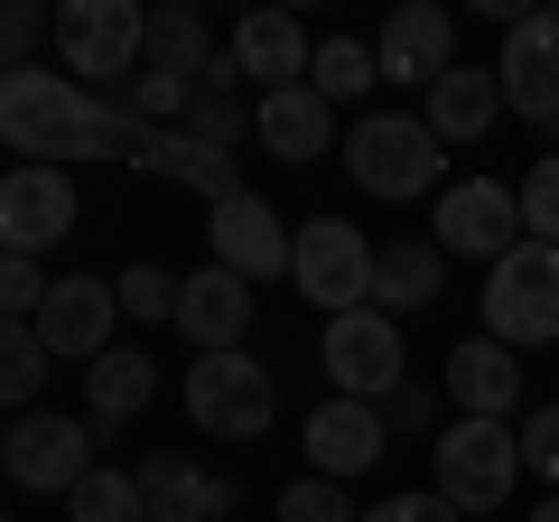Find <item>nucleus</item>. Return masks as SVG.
Instances as JSON below:
<instances>
[{"label": "nucleus", "instance_id": "obj_1", "mask_svg": "<svg viewBox=\"0 0 559 522\" xmlns=\"http://www.w3.org/2000/svg\"><path fill=\"white\" fill-rule=\"evenodd\" d=\"M0 141L28 150V168H66V159H131L140 121H121L103 94H84L75 75H0Z\"/></svg>", "mask_w": 559, "mask_h": 522}, {"label": "nucleus", "instance_id": "obj_2", "mask_svg": "<svg viewBox=\"0 0 559 522\" xmlns=\"http://www.w3.org/2000/svg\"><path fill=\"white\" fill-rule=\"evenodd\" d=\"M345 178L364 187V197H439L448 187V150L439 131L419 112H364L355 131H345Z\"/></svg>", "mask_w": 559, "mask_h": 522}, {"label": "nucleus", "instance_id": "obj_3", "mask_svg": "<svg viewBox=\"0 0 559 522\" xmlns=\"http://www.w3.org/2000/svg\"><path fill=\"white\" fill-rule=\"evenodd\" d=\"M57 57H66V75H94V94H121L140 75V57H150V10L140 0H66Z\"/></svg>", "mask_w": 559, "mask_h": 522}, {"label": "nucleus", "instance_id": "obj_4", "mask_svg": "<svg viewBox=\"0 0 559 522\" xmlns=\"http://www.w3.org/2000/svg\"><path fill=\"white\" fill-rule=\"evenodd\" d=\"M429 458H439V495L457 513H495L522 485V429L513 420H448L429 439Z\"/></svg>", "mask_w": 559, "mask_h": 522}, {"label": "nucleus", "instance_id": "obj_5", "mask_svg": "<svg viewBox=\"0 0 559 522\" xmlns=\"http://www.w3.org/2000/svg\"><path fill=\"white\" fill-rule=\"evenodd\" d=\"M485 336L513 345V355L559 336V242H513L485 271Z\"/></svg>", "mask_w": 559, "mask_h": 522}, {"label": "nucleus", "instance_id": "obj_6", "mask_svg": "<svg viewBox=\"0 0 559 522\" xmlns=\"http://www.w3.org/2000/svg\"><path fill=\"white\" fill-rule=\"evenodd\" d=\"M187 420H197L205 439L252 448L261 429L280 420V382L261 373L252 355H197V364H187Z\"/></svg>", "mask_w": 559, "mask_h": 522}, {"label": "nucleus", "instance_id": "obj_7", "mask_svg": "<svg viewBox=\"0 0 559 522\" xmlns=\"http://www.w3.org/2000/svg\"><path fill=\"white\" fill-rule=\"evenodd\" d=\"M289 281H299V299H318L326 318L373 308V242H364L345 215H308L299 242H289Z\"/></svg>", "mask_w": 559, "mask_h": 522}, {"label": "nucleus", "instance_id": "obj_8", "mask_svg": "<svg viewBox=\"0 0 559 522\" xmlns=\"http://www.w3.org/2000/svg\"><path fill=\"white\" fill-rule=\"evenodd\" d=\"M429 224H439L429 242H439L448 261H485V271H495L513 242H532V234H522V205H513V187H503V178H448L439 205H429Z\"/></svg>", "mask_w": 559, "mask_h": 522}, {"label": "nucleus", "instance_id": "obj_9", "mask_svg": "<svg viewBox=\"0 0 559 522\" xmlns=\"http://www.w3.org/2000/svg\"><path fill=\"white\" fill-rule=\"evenodd\" d=\"M318 355H326V373H336V392L345 402H392L401 382H411V355H401V327L382 318V308H345V318H326V336H318Z\"/></svg>", "mask_w": 559, "mask_h": 522}, {"label": "nucleus", "instance_id": "obj_10", "mask_svg": "<svg viewBox=\"0 0 559 522\" xmlns=\"http://www.w3.org/2000/svg\"><path fill=\"white\" fill-rule=\"evenodd\" d=\"M0 466L20 476V495H75L94 476V420L66 411H20V429L0 439Z\"/></svg>", "mask_w": 559, "mask_h": 522}, {"label": "nucleus", "instance_id": "obj_11", "mask_svg": "<svg viewBox=\"0 0 559 522\" xmlns=\"http://www.w3.org/2000/svg\"><path fill=\"white\" fill-rule=\"evenodd\" d=\"M75 234V178L66 168H10L0 178V252H28V261H47L57 242Z\"/></svg>", "mask_w": 559, "mask_h": 522}, {"label": "nucleus", "instance_id": "obj_12", "mask_svg": "<svg viewBox=\"0 0 559 522\" xmlns=\"http://www.w3.org/2000/svg\"><path fill=\"white\" fill-rule=\"evenodd\" d=\"M205 234H215V261L224 271H234V281H289V224L271 215V205L252 197V187H242V197H224V205H205Z\"/></svg>", "mask_w": 559, "mask_h": 522}, {"label": "nucleus", "instance_id": "obj_13", "mask_svg": "<svg viewBox=\"0 0 559 522\" xmlns=\"http://www.w3.org/2000/svg\"><path fill=\"white\" fill-rule=\"evenodd\" d=\"M112 318H121V299H112V281H94V271H84V281H57L38 299V345L47 355H66V364H94V355H112Z\"/></svg>", "mask_w": 559, "mask_h": 522}, {"label": "nucleus", "instance_id": "obj_14", "mask_svg": "<svg viewBox=\"0 0 559 522\" xmlns=\"http://www.w3.org/2000/svg\"><path fill=\"white\" fill-rule=\"evenodd\" d=\"M457 66V20H448L439 0H411V10H392L382 20V38H373V75H392V84H429Z\"/></svg>", "mask_w": 559, "mask_h": 522}, {"label": "nucleus", "instance_id": "obj_15", "mask_svg": "<svg viewBox=\"0 0 559 522\" xmlns=\"http://www.w3.org/2000/svg\"><path fill=\"white\" fill-rule=\"evenodd\" d=\"M224 57H234V75H242V84H261V94H289V84H308L318 47H308L299 10H252V20H234Z\"/></svg>", "mask_w": 559, "mask_h": 522}, {"label": "nucleus", "instance_id": "obj_16", "mask_svg": "<svg viewBox=\"0 0 559 522\" xmlns=\"http://www.w3.org/2000/svg\"><path fill=\"white\" fill-rule=\"evenodd\" d=\"M495 84H503V103H513V112L559 121V10H532V20L503 28Z\"/></svg>", "mask_w": 559, "mask_h": 522}, {"label": "nucleus", "instance_id": "obj_17", "mask_svg": "<svg viewBox=\"0 0 559 522\" xmlns=\"http://www.w3.org/2000/svg\"><path fill=\"white\" fill-rule=\"evenodd\" d=\"M382 448H392V429H382V411L373 402H318L308 411V476H326V485H345V476H364V466H382Z\"/></svg>", "mask_w": 559, "mask_h": 522}, {"label": "nucleus", "instance_id": "obj_18", "mask_svg": "<svg viewBox=\"0 0 559 522\" xmlns=\"http://www.w3.org/2000/svg\"><path fill=\"white\" fill-rule=\"evenodd\" d=\"M448 402H457V420H513L522 411V355L495 336H457L448 345Z\"/></svg>", "mask_w": 559, "mask_h": 522}, {"label": "nucleus", "instance_id": "obj_19", "mask_svg": "<svg viewBox=\"0 0 559 522\" xmlns=\"http://www.w3.org/2000/svg\"><path fill=\"white\" fill-rule=\"evenodd\" d=\"M140 476V503H150V522H234V503H242V485L234 476H205V466H187V458H140L131 466Z\"/></svg>", "mask_w": 559, "mask_h": 522}, {"label": "nucleus", "instance_id": "obj_20", "mask_svg": "<svg viewBox=\"0 0 559 522\" xmlns=\"http://www.w3.org/2000/svg\"><path fill=\"white\" fill-rule=\"evenodd\" d=\"M242 327H252V281H234L224 261L178 289V336L197 355H242Z\"/></svg>", "mask_w": 559, "mask_h": 522}, {"label": "nucleus", "instance_id": "obj_21", "mask_svg": "<svg viewBox=\"0 0 559 522\" xmlns=\"http://www.w3.org/2000/svg\"><path fill=\"white\" fill-rule=\"evenodd\" d=\"M252 141L271 159L308 168L318 150H336V103H318V84H289V94H261L252 103Z\"/></svg>", "mask_w": 559, "mask_h": 522}, {"label": "nucleus", "instance_id": "obj_22", "mask_svg": "<svg viewBox=\"0 0 559 522\" xmlns=\"http://www.w3.org/2000/svg\"><path fill=\"white\" fill-rule=\"evenodd\" d=\"M448 299V252L439 242H419V234H401V242H382L373 252V308L382 318H419V308H439Z\"/></svg>", "mask_w": 559, "mask_h": 522}, {"label": "nucleus", "instance_id": "obj_23", "mask_svg": "<svg viewBox=\"0 0 559 522\" xmlns=\"http://www.w3.org/2000/svg\"><path fill=\"white\" fill-rule=\"evenodd\" d=\"M131 168H150V178H178V187H197L205 205H224V197H242V178H234V150H215V141H197V131H140V150H131Z\"/></svg>", "mask_w": 559, "mask_h": 522}, {"label": "nucleus", "instance_id": "obj_24", "mask_svg": "<svg viewBox=\"0 0 559 522\" xmlns=\"http://www.w3.org/2000/svg\"><path fill=\"white\" fill-rule=\"evenodd\" d=\"M150 402H159V364L140 355V345H112V355H94V364H84V420H94V429L140 420Z\"/></svg>", "mask_w": 559, "mask_h": 522}, {"label": "nucleus", "instance_id": "obj_25", "mask_svg": "<svg viewBox=\"0 0 559 522\" xmlns=\"http://www.w3.org/2000/svg\"><path fill=\"white\" fill-rule=\"evenodd\" d=\"M503 112V84H495V66H448L439 84H429V131H439V150H457V141H485V121Z\"/></svg>", "mask_w": 559, "mask_h": 522}, {"label": "nucleus", "instance_id": "obj_26", "mask_svg": "<svg viewBox=\"0 0 559 522\" xmlns=\"http://www.w3.org/2000/svg\"><path fill=\"white\" fill-rule=\"evenodd\" d=\"M205 66H215V38H205V20L197 10H150V75H178V84H197Z\"/></svg>", "mask_w": 559, "mask_h": 522}, {"label": "nucleus", "instance_id": "obj_27", "mask_svg": "<svg viewBox=\"0 0 559 522\" xmlns=\"http://www.w3.org/2000/svg\"><path fill=\"white\" fill-rule=\"evenodd\" d=\"M178 131H197V141H215V150L242 141V75H234V57H215V66L197 75V103H187Z\"/></svg>", "mask_w": 559, "mask_h": 522}, {"label": "nucleus", "instance_id": "obj_28", "mask_svg": "<svg viewBox=\"0 0 559 522\" xmlns=\"http://www.w3.org/2000/svg\"><path fill=\"white\" fill-rule=\"evenodd\" d=\"M308 84H318V103H364V94H373V47H364V38H326L318 47V66H308Z\"/></svg>", "mask_w": 559, "mask_h": 522}, {"label": "nucleus", "instance_id": "obj_29", "mask_svg": "<svg viewBox=\"0 0 559 522\" xmlns=\"http://www.w3.org/2000/svg\"><path fill=\"white\" fill-rule=\"evenodd\" d=\"M66 522H150V503H140V476H121V466H94V476L66 495Z\"/></svg>", "mask_w": 559, "mask_h": 522}, {"label": "nucleus", "instance_id": "obj_30", "mask_svg": "<svg viewBox=\"0 0 559 522\" xmlns=\"http://www.w3.org/2000/svg\"><path fill=\"white\" fill-rule=\"evenodd\" d=\"M38 382H47V345H38V327L0 318V411H20Z\"/></svg>", "mask_w": 559, "mask_h": 522}, {"label": "nucleus", "instance_id": "obj_31", "mask_svg": "<svg viewBox=\"0 0 559 522\" xmlns=\"http://www.w3.org/2000/svg\"><path fill=\"white\" fill-rule=\"evenodd\" d=\"M178 289H187V281H168L159 261H131V271H121V281H112V299H121V318L159 327V318H178Z\"/></svg>", "mask_w": 559, "mask_h": 522}, {"label": "nucleus", "instance_id": "obj_32", "mask_svg": "<svg viewBox=\"0 0 559 522\" xmlns=\"http://www.w3.org/2000/svg\"><path fill=\"white\" fill-rule=\"evenodd\" d=\"M513 205H522V234H532V242H559V150L532 159V178L513 187Z\"/></svg>", "mask_w": 559, "mask_h": 522}, {"label": "nucleus", "instance_id": "obj_33", "mask_svg": "<svg viewBox=\"0 0 559 522\" xmlns=\"http://www.w3.org/2000/svg\"><path fill=\"white\" fill-rule=\"evenodd\" d=\"M38 38H57V20H47V10H28V0H0V75H28Z\"/></svg>", "mask_w": 559, "mask_h": 522}, {"label": "nucleus", "instance_id": "obj_34", "mask_svg": "<svg viewBox=\"0 0 559 522\" xmlns=\"http://www.w3.org/2000/svg\"><path fill=\"white\" fill-rule=\"evenodd\" d=\"M280 522H364V513L345 503V485H326V476H299L289 495H280Z\"/></svg>", "mask_w": 559, "mask_h": 522}, {"label": "nucleus", "instance_id": "obj_35", "mask_svg": "<svg viewBox=\"0 0 559 522\" xmlns=\"http://www.w3.org/2000/svg\"><path fill=\"white\" fill-rule=\"evenodd\" d=\"M522 466H532V476L540 485H550V495H559V402H540V411H522Z\"/></svg>", "mask_w": 559, "mask_h": 522}, {"label": "nucleus", "instance_id": "obj_36", "mask_svg": "<svg viewBox=\"0 0 559 522\" xmlns=\"http://www.w3.org/2000/svg\"><path fill=\"white\" fill-rule=\"evenodd\" d=\"M47 289H57V281H47V261H28V252H0V318H20V308L38 318V299H47Z\"/></svg>", "mask_w": 559, "mask_h": 522}, {"label": "nucleus", "instance_id": "obj_37", "mask_svg": "<svg viewBox=\"0 0 559 522\" xmlns=\"http://www.w3.org/2000/svg\"><path fill=\"white\" fill-rule=\"evenodd\" d=\"M364 522H466V513L439 495V485H429V495H392V503H373Z\"/></svg>", "mask_w": 559, "mask_h": 522}, {"label": "nucleus", "instance_id": "obj_38", "mask_svg": "<svg viewBox=\"0 0 559 522\" xmlns=\"http://www.w3.org/2000/svg\"><path fill=\"white\" fill-rule=\"evenodd\" d=\"M439 420V392H429V382H401L392 402H382V429H429Z\"/></svg>", "mask_w": 559, "mask_h": 522}, {"label": "nucleus", "instance_id": "obj_39", "mask_svg": "<svg viewBox=\"0 0 559 522\" xmlns=\"http://www.w3.org/2000/svg\"><path fill=\"white\" fill-rule=\"evenodd\" d=\"M532 522H559V495H540V513H532Z\"/></svg>", "mask_w": 559, "mask_h": 522}, {"label": "nucleus", "instance_id": "obj_40", "mask_svg": "<svg viewBox=\"0 0 559 522\" xmlns=\"http://www.w3.org/2000/svg\"><path fill=\"white\" fill-rule=\"evenodd\" d=\"M0 522H20V513H0Z\"/></svg>", "mask_w": 559, "mask_h": 522}, {"label": "nucleus", "instance_id": "obj_41", "mask_svg": "<svg viewBox=\"0 0 559 522\" xmlns=\"http://www.w3.org/2000/svg\"><path fill=\"white\" fill-rule=\"evenodd\" d=\"M0 476H10V466H0Z\"/></svg>", "mask_w": 559, "mask_h": 522}]
</instances>
